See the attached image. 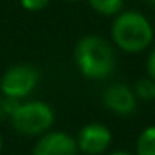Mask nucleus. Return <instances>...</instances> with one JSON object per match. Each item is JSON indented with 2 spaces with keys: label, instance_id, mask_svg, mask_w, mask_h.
I'll list each match as a JSON object with an SVG mask.
<instances>
[{
  "label": "nucleus",
  "instance_id": "1",
  "mask_svg": "<svg viewBox=\"0 0 155 155\" xmlns=\"http://www.w3.org/2000/svg\"><path fill=\"white\" fill-rule=\"evenodd\" d=\"M74 66L83 78L89 81H106L116 73V46L107 38L96 33L81 36L73 50Z\"/></svg>",
  "mask_w": 155,
  "mask_h": 155
},
{
  "label": "nucleus",
  "instance_id": "2",
  "mask_svg": "<svg viewBox=\"0 0 155 155\" xmlns=\"http://www.w3.org/2000/svg\"><path fill=\"white\" fill-rule=\"evenodd\" d=\"M110 41L125 54H140L153 43L155 30L149 17L134 8H124L112 18Z\"/></svg>",
  "mask_w": 155,
  "mask_h": 155
},
{
  "label": "nucleus",
  "instance_id": "3",
  "mask_svg": "<svg viewBox=\"0 0 155 155\" xmlns=\"http://www.w3.org/2000/svg\"><path fill=\"white\" fill-rule=\"evenodd\" d=\"M8 120L18 135L38 139L53 129L54 109L41 99H25Z\"/></svg>",
  "mask_w": 155,
  "mask_h": 155
},
{
  "label": "nucleus",
  "instance_id": "4",
  "mask_svg": "<svg viewBox=\"0 0 155 155\" xmlns=\"http://www.w3.org/2000/svg\"><path fill=\"white\" fill-rule=\"evenodd\" d=\"M41 73L30 63H17L0 76V94L17 101H25L38 87Z\"/></svg>",
  "mask_w": 155,
  "mask_h": 155
},
{
  "label": "nucleus",
  "instance_id": "5",
  "mask_svg": "<svg viewBox=\"0 0 155 155\" xmlns=\"http://www.w3.org/2000/svg\"><path fill=\"white\" fill-rule=\"evenodd\" d=\"M79 153L106 155L112 145V132L102 122H87L74 135Z\"/></svg>",
  "mask_w": 155,
  "mask_h": 155
},
{
  "label": "nucleus",
  "instance_id": "6",
  "mask_svg": "<svg viewBox=\"0 0 155 155\" xmlns=\"http://www.w3.org/2000/svg\"><path fill=\"white\" fill-rule=\"evenodd\" d=\"M102 106L110 114L119 117H129L137 110L139 101L134 94L132 86L125 83H110L102 91Z\"/></svg>",
  "mask_w": 155,
  "mask_h": 155
},
{
  "label": "nucleus",
  "instance_id": "7",
  "mask_svg": "<svg viewBox=\"0 0 155 155\" xmlns=\"http://www.w3.org/2000/svg\"><path fill=\"white\" fill-rule=\"evenodd\" d=\"M31 155H81L74 135L64 130H53L36 139Z\"/></svg>",
  "mask_w": 155,
  "mask_h": 155
},
{
  "label": "nucleus",
  "instance_id": "8",
  "mask_svg": "<svg viewBox=\"0 0 155 155\" xmlns=\"http://www.w3.org/2000/svg\"><path fill=\"white\" fill-rule=\"evenodd\" d=\"M86 2L94 13L110 18H114L117 13L122 12L125 5V0H86Z\"/></svg>",
  "mask_w": 155,
  "mask_h": 155
},
{
  "label": "nucleus",
  "instance_id": "9",
  "mask_svg": "<svg viewBox=\"0 0 155 155\" xmlns=\"http://www.w3.org/2000/svg\"><path fill=\"white\" fill-rule=\"evenodd\" d=\"M135 155H155V124L142 129L135 140Z\"/></svg>",
  "mask_w": 155,
  "mask_h": 155
},
{
  "label": "nucleus",
  "instance_id": "10",
  "mask_svg": "<svg viewBox=\"0 0 155 155\" xmlns=\"http://www.w3.org/2000/svg\"><path fill=\"white\" fill-rule=\"evenodd\" d=\"M134 94L137 97V101L143 102H153L155 101V81H152L149 76L140 78L137 83L132 86Z\"/></svg>",
  "mask_w": 155,
  "mask_h": 155
},
{
  "label": "nucleus",
  "instance_id": "11",
  "mask_svg": "<svg viewBox=\"0 0 155 155\" xmlns=\"http://www.w3.org/2000/svg\"><path fill=\"white\" fill-rule=\"evenodd\" d=\"M20 7L27 12H41L50 5L51 0H18Z\"/></svg>",
  "mask_w": 155,
  "mask_h": 155
},
{
  "label": "nucleus",
  "instance_id": "12",
  "mask_svg": "<svg viewBox=\"0 0 155 155\" xmlns=\"http://www.w3.org/2000/svg\"><path fill=\"white\" fill-rule=\"evenodd\" d=\"M145 76H149L152 81H155V46L150 48L149 54L145 58Z\"/></svg>",
  "mask_w": 155,
  "mask_h": 155
},
{
  "label": "nucleus",
  "instance_id": "13",
  "mask_svg": "<svg viewBox=\"0 0 155 155\" xmlns=\"http://www.w3.org/2000/svg\"><path fill=\"white\" fill-rule=\"evenodd\" d=\"M3 119H8L7 117V112H5V104H3V96L0 94V120Z\"/></svg>",
  "mask_w": 155,
  "mask_h": 155
},
{
  "label": "nucleus",
  "instance_id": "14",
  "mask_svg": "<svg viewBox=\"0 0 155 155\" xmlns=\"http://www.w3.org/2000/svg\"><path fill=\"white\" fill-rule=\"evenodd\" d=\"M106 155H135V153L129 152V150H114V152H107Z\"/></svg>",
  "mask_w": 155,
  "mask_h": 155
},
{
  "label": "nucleus",
  "instance_id": "15",
  "mask_svg": "<svg viewBox=\"0 0 155 155\" xmlns=\"http://www.w3.org/2000/svg\"><path fill=\"white\" fill-rule=\"evenodd\" d=\"M145 3H147V5H150L152 8H155V0H145Z\"/></svg>",
  "mask_w": 155,
  "mask_h": 155
},
{
  "label": "nucleus",
  "instance_id": "16",
  "mask_svg": "<svg viewBox=\"0 0 155 155\" xmlns=\"http://www.w3.org/2000/svg\"><path fill=\"white\" fill-rule=\"evenodd\" d=\"M2 149H3V137H2V134H0V153H2Z\"/></svg>",
  "mask_w": 155,
  "mask_h": 155
},
{
  "label": "nucleus",
  "instance_id": "17",
  "mask_svg": "<svg viewBox=\"0 0 155 155\" xmlns=\"http://www.w3.org/2000/svg\"><path fill=\"white\" fill-rule=\"evenodd\" d=\"M63 2H71V3H74V2H81V0H63Z\"/></svg>",
  "mask_w": 155,
  "mask_h": 155
},
{
  "label": "nucleus",
  "instance_id": "18",
  "mask_svg": "<svg viewBox=\"0 0 155 155\" xmlns=\"http://www.w3.org/2000/svg\"><path fill=\"white\" fill-rule=\"evenodd\" d=\"M153 104H155V101H153Z\"/></svg>",
  "mask_w": 155,
  "mask_h": 155
}]
</instances>
